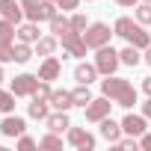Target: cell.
<instances>
[{
	"label": "cell",
	"instance_id": "38",
	"mask_svg": "<svg viewBox=\"0 0 151 151\" xmlns=\"http://www.w3.org/2000/svg\"><path fill=\"white\" fill-rule=\"evenodd\" d=\"M113 3H119V6H124V9H130V6H136L139 0H113Z\"/></svg>",
	"mask_w": 151,
	"mask_h": 151
},
{
	"label": "cell",
	"instance_id": "25",
	"mask_svg": "<svg viewBox=\"0 0 151 151\" xmlns=\"http://www.w3.org/2000/svg\"><path fill=\"white\" fill-rule=\"evenodd\" d=\"M47 24H50V33H53L56 39H59L62 33H68V30H71V21H65V18H59V15H56V18H50Z\"/></svg>",
	"mask_w": 151,
	"mask_h": 151
},
{
	"label": "cell",
	"instance_id": "30",
	"mask_svg": "<svg viewBox=\"0 0 151 151\" xmlns=\"http://www.w3.org/2000/svg\"><path fill=\"white\" fill-rule=\"evenodd\" d=\"M0 62H15V42L12 45L0 42Z\"/></svg>",
	"mask_w": 151,
	"mask_h": 151
},
{
	"label": "cell",
	"instance_id": "11",
	"mask_svg": "<svg viewBox=\"0 0 151 151\" xmlns=\"http://www.w3.org/2000/svg\"><path fill=\"white\" fill-rule=\"evenodd\" d=\"M24 130H27V122H24L21 116H6L3 122H0V133H3V136H12V139H15V136H21Z\"/></svg>",
	"mask_w": 151,
	"mask_h": 151
},
{
	"label": "cell",
	"instance_id": "21",
	"mask_svg": "<svg viewBox=\"0 0 151 151\" xmlns=\"http://www.w3.org/2000/svg\"><path fill=\"white\" fill-rule=\"evenodd\" d=\"M119 59H122V65H130V68H136V65L142 62V56H139V47H133V45H127L124 50H119Z\"/></svg>",
	"mask_w": 151,
	"mask_h": 151
},
{
	"label": "cell",
	"instance_id": "13",
	"mask_svg": "<svg viewBox=\"0 0 151 151\" xmlns=\"http://www.w3.org/2000/svg\"><path fill=\"white\" fill-rule=\"evenodd\" d=\"M59 74H62V62L56 56H45V62L39 65V77L42 80H56Z\"/></svg>",
	"mask_w": 151,
	"mask_h": 151
},
{
	"label": "cell",
	"instance_id": "4",
	"mask_svg": "<svg viewBox=\"0 0 151 151\" xmlns=\"http://www.w3.org/2000/svg\"><path fill=\"white\" fill-rule=\"evenodd\" d=\"M122 65V59H119V50H113L110 45H104V47H98L95 50V68H98V74H116V68Z\"/></svg>",
	"mask_w": 151,
	"mask_h": 151
},
{
	"label": "cell",
	"instance_id": "42",
	"mask_svg": "<svg viewBox=\"0 0 151 151\" xmlns=\"http://www.w3.org/2000/svg\"><path fill=\"white\" fill-rule=\"evenodd\" d=\"M142 3H151V0H142Z\"/></svg>",
	"mask_w": 151,
	"mask_h": 151
},
{
	"label": "cell",
	"instance_id": "26",
	"mask_svg": "<svg viewBox=\"0 0 151 151\" xmlns=\"http://www.w3.org/2000/svg\"><path fill=\"white\" fill-rule=\"evenodd\" d=\"M33 56V47L27 42H15V62H30Z\"/></svg>",
	"mask_w": 151,
	"mask_h": 151
},
{
	"label": "cell",
	"instance_id": "36",
	"mask_svg": "<svg viewBox=\"0 0 151 151\" xmlns=\"http://www.w3.org/2000/svg\"><path fill=\"white\" fill-rule=\"evenodd\" d=\"M139 148H145V151H151V133L145 130L142 136H139Z\"/></svg>",
	"mask_w": 151,
	"mask_h": 151
},
{
	"label": "cell",
	"instance_id": "27",
	"mask_svg": "<svg viewBox=\"0 0 151 151\" xmlns=\"http://www.w3.org/2000/svg\"><path fill=\"white\" fill-rule=\"evenodd\" d=\"M15 110V92H3V89H0V113H12Z\"/></svg>",
	"mask_w": 151,
	"mask_h": 151
},
{
	"label": "cell",
	"instance_id": "35",
	"mask_svg": "<svg viewBox=\"0 0 151 151\" xmlns=\"http://www.w3.org/2000/svg\"><path fill=\"white\" fill-rule=\"evenodd\" d=\"M39 3H42V0H21V6H24V15L36 12V9H39Z\"/></svg>",
	"mask_w": 151,
	"mask_h": 151
},
{
	"label": "cell",
	"instance_id": "8",
	"mask_svg": "<svg viewBox=\"0 0 151 151\" xmlns=\"http://www.w3.org/2000/svg\"><path fill=\"white\" fill-rule=\"evenodd\" d=\"M68 142L74 148H80V151H92L95 148V136L83 127H68Z\"/></svg>",
	"mask_w": 151,
	"mask_h": 151
},
{
	"label": "cell",
	"instance_id": "6",
	"mask_svg": "<svg viewBox=\"0 0 151 151\" xmlns=\"http://www.w3.org/2000/svg\"><path fill=\"white\" fill-rule=\"evenodd\" d=\"M39 74H18V77L12 80V92H15V98H24V95H30L33 98V92L39 89Z\"/></svg>",
	"mask_w": 151,
	"mask_h": 151
},
{
	"label": "cell",
	"instance_id": "24",
	"mask_svg": "<svg viewBox=\"0 0 151 151\" xmlns=\"http://www.w3.org/2000/svg\"><path fill=\"white\" fill-rule=\"evenodd\" d=\"M39 148H47V151H56V148H62V136L50 130L47 136H42V139H39Z\"/></svg>",
	"mask_w": 151,
	"mask_h": 151
},
{
	"label": "cell",
	"instance_id": "1",
	"mask_svg": "<svg viewBox=\"0 0 151 151\" xmlns=\"http://www.w3.org/2000/svg\"><path fill=\"white\" fill-rule=\"evenodd\" d=\"M101 92H104L110 101H116L119 107H124V110H130V107L136 104V89L130 86V80L116 77V74H107V77L101 80Z\"/></svg>",
	"mask_w": 151,
	"mask_h": 151
},
{
	"label": "cell",
	"instance_id": "19",
	"mask_svg": "<svg viewBox=\"0 0 151 151\" xmlns=\"http://www.w3.org/2000/svg\"><path fill=\"white\" fill-rule=\"evenodd\" d=\"M47 107H50L47 101H42V98H33V101H30V107H27V113H30V119H39V122H45V119L50 116V113H47Z\"/></svg>",
	"mask_w": 151,
	"mask_h": 151
},
{
	"label": "cell",
	"instance_id": "29",
	"mask_svg": "<svg viewBox=\"0 0 151 151\" xmlns=\"http://www.w3.org/2000/svg\"><path fill=\"white\" fill-rule=\"evenodd\" d=\"M53 89H50V80H39V89L33 92V98H42V101H50Z\"/></svg>",
	"mask_w": 151,
	"mask_h": 151
},
{
	"label": "cell",
	"instance_id": "31",
	"mask_svg": "<svg viewBox=\"0 0 151 151\" xmlns=\"http://www.w3.org/2000/svg\"><path fill=\"white\" fill-rule=\"evenodd\" d=\"M86 27H89L86 15H80V12H74V15H71V30H74V33H83Z\"/></svg>",
	"mask_w": 151,
	"mask_h": 151
},
{
	"label": "cell",
	"instance_id": "5",
	"mask_svg": "<svg viewBox=\"0 0 151 151\" xmlns=\"http://www.w3.org/2000/svg\"><path fill=\"white\" fill-rule=\"evenodd\" d=\"M59 42H62V50H65L68 56H86V50H89L86 42H83V33H74V30L62 33Z\"/></svg>",
	"mask_w": 151,
	"mask_h": 151
},
{
	"label": "cell",
	"instance_id": "18",
	"mask_svg": "<svg viewBox=\"0 0 151 151\" xmlns=\"http://www.w3.org/2000/svg\"><path fill=\"white\" fill-rule=\"evenodd\" d=\"M42 36H39V24L36 21H27L18 27V42H27V45H36Z\"/></svg>",
	"mask_w": 151,
	"mask_h": 151
},
{
	"label": "cell",
	"instance_id": "23",
	"mask_svg": "<svg viewBox=\"0 0 151 151\" xmlns=\"http://www.w3.org/2000/svg\"><path fill=\"white\" fill-rule=\"evenodd\" d=\"M71 98H74V107H86V104L92 101V92H89L86 83H77V89L71 92Z\"/></svg>",
	"mask_w": 151,
	"mask_h": 151
},
{
	"label": "cell",
	"instance_id": "12",
	"mask_svg": "<svg viewBox=\"0 0 151 151\" xmlns=\"http://www.w3.org/2000/svg\"><path fill=\"white\" fill-rule=\"evenodd\" d=\"M0 18H6V21H12V24H21L24 6L15 3V0H0Z\"/></svg>",
	"mask_w": 151,
	"mask_h": 151
},
{
	"label": "cell",
	"instance_id": "22",
	"mask_svg": "<svg viewBox=\"0 0 151 151\" xmlns=\"http://www.w3.org/2000/svg\"><path fill=\"white\" fill-rule=\"evenodd\" d=\"M15 39H18V24H12V21H6V18H0V42L12 45Z\"/></svg>",
	"mask_w": 151,
	"mask_h": 151
},
{
	"label": "cell",
	"instance_id": "2",
	"mask_svg": "<svg viewBox=\"0 0 151 151\" xmlns=\"http://www.w3.org/2000/svg\"><path fill=\"white\" fill-rule=\"evenodd\" d=\"M113 30H116V36H122L127 45H133V47H139V50H145V47L151 45V36L145 33V24H139V21H133V18H119V21L113 24Z\"/></svg>",
	"mask_w": 151,
	"mask_h": 151
},
{
	"label": "cell",
	"instance_id": "37",
	"mask_svg": "<svg viewBox=\"0 0 151 151\" xmlns=\"http://www.w3.org/2000/svg\"><path fill=\"white\" fill-rule=\"evenodd\" d=\"M142 116H145V119H151V95H148V101L142 104Z\"/></svg>",
	"mask_w": 151,
	"mask_h": 151
},
{
	"label": "cell",
	"instance_id": "14",
	"mask_svg": "<svg viewBox=\"0 0 151 151\" xmlns=\"http://www.w3.org/2000/svg\"><path fill=\"white\" fill-rule=\"evenodd\" d=\"M98 124H101V136H104L107 142H113V145H116V142L122 139V133H124V130H122V124H119V122H113L110 116H107V119H101Z\"/></svg>",
	"mask_w": 151,
	"mask_h": 151
},
{
	"label": "cell",
	"instance_id": "15",
	"mask_svg": "<svg viewBox=\"0 0 151 151\" xmlns=\"http://www.w3.org/2000/svg\"><path fill=\"white\" fill-rule=\"evenodd\" d=\"M53 110H62V113H68L71 107H74V98H71V92H65V89H53V95H50V101H47Z\"/></svg>",
	"mask_w": 151,
	"mask_h": 151
},
{
	"label": "cell",
	"instance_id": "33",
	"mask_svg": "<svg viewBox=\"0 0 151 151\" xmlns=\"http://www.w3.org/2000/svg\"><path fill=\"white\" fill-rule=\"evenodd\" d=\"M53 3H56L62 12H71V9H77V6H80V0H53Z\"/></svg>",
	"mask_w": 151,
	"mask_h": 151
},
{
	"label": "cell",
	"instance_id": "7",
	"mask_svg": "<svg viewBox=\"0 0 151 151\" xmlns=\"http://www.w3.org/2000/svg\"><path fill=\"white\" fill-rule=\"evenodd\" d=\"M110 98L107 95H101V98H92L83 110H86V122H101V119H107L110 116Z\"/></svg>",
	"mask_w": 151,
	"mask_h": 151
},
{
	"label": "cell",
	"instance_id": "28",
	"mask_svg": "<svg viewBox=\"0 0 151 151\" xmlns=\"http://www.w3.org/2000/svg\"><path fill=\"white\" fill-rule=\"evenodd\" d=\"M133 15H136V21H139V24H145V27H148V24H151V3H139Z\"/></svg>",
	"mask_w": 151,
	"mask_h": 151
},
{
	"label": "cell",
	"instance_id": "39",
	"mask_svg": "<svg viewBox=\"0 0 151 151\" xmlns=\"http://www.w3.org/2000/svg\"><path fill=\"white\" fill-rule=\"evenodd\" d=\"M142 89H145V95H151V77H145V80H142Z\"/></svg>",
	"mask_w": 151,
	"mask_h": 151
},
{
	"label": "cell",
	"instance_id": "10",
	"mask_svg": "<svg viewBox=\"0 0 151 151\" xmlns=\"http://www.w3.org/2000/svg\"><path fill=\"white\" fill-rule=\"evenodd\" d=\"M56 9H59V6L53 3V0H42V3H39V9L27 15V21H36V24H42V21H50V18H56V15H59Z\"/></svg>",
	"mask_w": 151,
	"mask_h": 151
},
{
	"label": "cell",
	"instance_id": "40",
	"mask_svg": "<svg viewBox=\"0 0 151 151\" xmlns=\"http://www.w3.org/2000/svg\"><path fill=\"white\" fill-rule=\"evenodd\" d=\"M145 62H148V65H151V45H148V47H145Z\"/></svg>",
	"mask_w": 151,
	"mask_h": 151
},
{
	"label": "cell",
	"instance_id": "3",
	"mask_svg": "<svg viewBox=\"0 0 151 151\" xmlns=\"http://www.w3.org/2000/svg\"><path fill=\"white\" fill-rule=\"evenodd\" d=\"M113 33H116V30H110L104 21H95V24H89V27L83 30V42H86V47H89V50H98V47L110 45Z\"/></svg>",
	"mask_w": 151,
	"mask_h": 151
},
{
	"label": "cell",
	"instance_id": "16",
	"mask_svg": "<svg viewBox=\"0 0 151 151\" xmlns=\"http://www.w3.org/2000/svg\"><path fill=\"white\" fill-rule=\"evenodd\" d=\"M98 77V68H95V62H80L77 68H74V80H77V83H92Z\"/></svg>",
	"mask_w": 151,
	"mask_h": 151
},
{
	"label": "cell",
	"instance_id": "32",
	"mask_svg": "<svg viewBox=\"0 0 151 151\" xmlns=\"http://www.w3.org/2000/svg\"><path fill=\"white\" fill-rule=\"evenodd\" d=\"M36 145H39V142H36L33 136H27V133L18 136V148H21V151H30V148H36Z\"/></svg>",
	"mask_w": 151,
	"mask_h": 151
},
{
	"label": "cell",
	"instance_id": "9",
	"mask_svg": "<svg viewBox=\"0 0 151 151\" xmlns=\"http://www.w3.org/2000/svg\"><path fill=\"white\" fill-rule=\"evenodd\" d=\"M122 130H124L127 136H142V133L148 130V119H145V116H133V113H127V116L122 119Z\"/></svg>",
	"mask_w": 151,
	"mask_h": 151
},
{
	"label": "cell",
	"instance_id": "34",
	"mask_svg": "<svg viewBox=\"0 0 151 151\" xmlns=\"http://www.w3.org/2000/svg\"><path fill=\"white\" fill-rule=\"evenodd\" d=\"M116 145H119V148H133V151L139 148V142H136V136H127V139H119Z\"/></svg>",
	"mask_w": 151,
	"mask_h": 151
},
{
	"label": "cell",
	"instance_id": "41",
	"mask_svg": "<svg viewBox=\"0 0 151 151\" xmlns=\"http://www.w3.org/2000/svg\"><path fill=\"white\" fill-rule=\"evenodd\" d=\"M3 80H6V77H3V62H0V83H3Z\"/></svg>",
	"mask_w": 151,
	"mask_h": 151
},
{
	"label": "cell",
	"instance_id": "20",
	"mask_svg": "<svg viewBox=\"0 0 151 151\" xmlns=\"http://www.w3.org/2000/svg\"><path fill=\"white\" fill-rule=\"evenodd\" d=\"M56 45H59L56 36H42V39L36 42V53H39V56H50V53L56 50Z\"/></svg>",
	"mask_w": 151,
	"mask_h": 151
},
{
	"label": "cell",
	"instance_id": "17",
	"mask_svg": "<svg viewBox=\"0 0 151 151\" xmlns=\"http://www.w3.org/2000/svg\"><path fill=\"white\" fill-rule=\"evenodd\" d=\"M45 124H47V130H53V133H62V130H68V127H71V122H68V116H65L62 110L50 113V116L45 119Z\"/></svg>",
	"mask_w": 151,
	"mask_h": 151
}]
</instances>
